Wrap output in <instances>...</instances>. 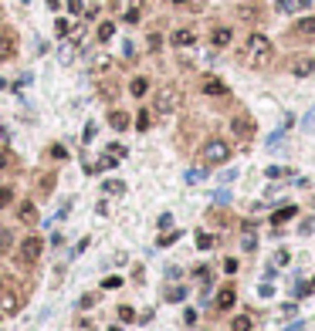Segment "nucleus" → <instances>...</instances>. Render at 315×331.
Returning <instances> with one entry per match:
<instances>
[{
    "label": "nucleus",
    "mask_w": 315,
    "mask_h": 331,
    "mask_svg": "<svg viewBox=\"0 0 315 331\" xmlns=\"http://www.w3.org/2000/svg\"><path fill=\"white\" fill-rule=\"evenodd\" d=\"M241 58H244V65L247 68H268L275 61V44L261 34V31H251L247 34V41H244V51H241Z\"/></svg>",
    "instance_id": "nucleus-1"
},
{
    "label": "nucleus",
    "mask_w": 315,
    "mask_h": 331,
    "mask_svg": "<svg viewBox=\"0 0 315 331\" xmlns=\"http://www.w3.org/2000/svg\"><path fill=\"white\" fill-rule=\"evenodd\" d=\"M231 156H234V149H231V142H227V139H221V135H210V139L200 145V162H204L207 169L224 166Z\"/></svg>",
    "instance_id": "nucleus-2"
},
{
    "label": "nucleus",
    "mask_w": 315,
    "mask_h": 331,
    "mask_svg": "<svg viewBox=\"0 0 315 331\" xmlns=\"http://www.w3.org/2000/svg\"><path fill=\"white\" fill-rule=\"evenodd\" d=\"M285 41H295V44H309V41H315V14H305V17L292 20V27L285 31Z\"/></svg>",
    "instance_id": "nucleus-3"
},
{
    "label": "nucleus",
    "mask_w": 315,
    "mask_h": 331,
    "mask_svg": "<svg viewBox=\"0 0 315 331\" xmlns=\"http://www.w3.org/2000/svg\"><path fill=\"white\" fill-rule=\"evenodd\" d=\"M180 102H183V91L176 88V85H163L156 91V115H173L176 108H180Z\"/></svg>",
    "instance_id": "nucleus-4"
},
{
    "label": "nucleus",
    "mask_w": 315,
    "mask_h": 331,
    "mask_svg": "<svg viewBox=\"0 0 315 331\" xmlns=\"http://www.w3.org/2000/svg\"><path fill=\"white\" fill-rule=\"evenodd\" d=\"M20 304H24L20 287H17L14 280H0V311H3V314H17Z\"/></svg>",
    "instance_id": "nucleus-5"
},
{
    "label": "nucleus",
    "mask_w": 315,
    "mask_h": 331,
    "mask_svg": "<svg viewBox=\"0 0 315 331\" xmlns=\"http://www.w3.org/2000/svg\"><path fill=\"white\" fill-rule=\"evenodd\" d=\"M231 132H234L241 142H251V139L258 135V125H254V119H251L247 112H237L234 119H231Z\"/></svg>",
    "instance_id": "nucleus-6"
},
{
    "label": "nucleus",
    "mask_w": 315,
    "mask_h": 331,
    "mask_svg": "<svg viewBox=\"0 0 315 331\" xmlns=\"http://www.w3.org/2000/svg\"><path fill=\"white\" fill-rule=\"evenodd\" d=\"M41 250H44V240H41L37 233H31V237H24V240H20L17 257H20V264H34V261L41 257Z\"/></svg>",
    "instance_id": "nucleus-7"
},
{
    "label": "nucleus",
    "mask_w": 315,
    "mask_h": 331,
    "mask_svg": "<svg viewBox=\"0 0 315 331\" xmlns=\"http://www.w3.org/2000/svg\"><path fill=\"white\" fill-rule=\"evenodd\" d=\"M200 91H204L207 98H227V95H231V88H227L217 74H204V78H200Z\"/></svg>",
    "instance_id": "nucleus-8"
},
{
    "label": "nucleus",
    "mask_w": 315,
    "mask_h": 331,
    "mask_svg": "<svg viewBox=\"0 0 315 331\" xmlns=\"http://www.w3.org/2000/svg\"><path fill=\"white\" fill-rule=\"evenodd\" d=\"M288 71H292V78H309V74H315V54H295L288 61Z\"/></svg>",
    "instance_id": "nucleus-9"
},
{
    "label": "nucleus",
    "mask_w": 315,
    "mask_h": 331,
    "mask_svg": "<svg viewBox=\"0 0 315 331\" xmlns=\"http://www.w3.org/2000/svg\"><path fill=\"white\" fill-rule=\"evenodd\" d=\"M231 44H234V27H227V24H217V27L210 31V48L224 51V48H231Z\"/></svg>",
    "instance_id": "nucleus-10"
},
{
    "label": "nucleus",
    "mask_w": 315,
    "mask_h": 331,
    "mask_svg": "<svg viewBox=\"0 0 315 331\" xmlns=\"http://www.w3.org/2000/svg\"><path fill=\"white\" fill-rule=\"evenodd\" d=\"M234 304H237V287L234 284H224V287L217 291V297H214V308H217V311H231Z\"/></svg>",
    "instance_id": "nucleus-11"
},
{
    "label": "nucleus",
    "mask_w": 315,
    "mask_h": 331,
    "mask_svg": "<svg viewBox=\"0 0 315 331\" xmlns=\"http://www.w3.org/2000/svg\"><path fill=\"white\" fill-rule=\"evenodd\" d=\"M169 44H173V48H193V44H197V31H193V27H176V31L169 34Z\"/></svg>",
    "instance_id": "nucleus-12"
},
{
    "label": "nucleus",
    "mask_w": 315,
    "mask_h": 331,
    "mask_svg": "<svg viewBox=\"0 0 315 331\" xmlns=\"http://www.w3.org/2000/svg\"><path fill=\"white\" fill-rule=\"evenodd\" d=\"M261 17H264V10L258 3H241L237 7V20H244V24H258Z\"/></svg>",
    "instance_id": "nucleus-13"
},
{
    "label": "nucleus",
    "mask_w": 315,
    "mask_h": 331,
    "mask_svg": "<svg viewBox=\"0 0 315 331\" xmlns=\"http://www.w3.org/2000/svg\"><path fill=\"white\" fill-rule=\"evenodd\" d=\"M14 54H17V37H14L10 31H7V34L0 31V61H10Z\"/></svg>",
    "instance_id": "nucleus-14"
},
{
    "label": "nucleus",
    "mask_w": 315,
    "mask_h": 331,
    "mask_svg": "<svg viewBox=\"0 0 315 331\" xmlns=\"http://www.w3.org/2000/svg\"><path fill=\"white\" fill-rule=\"evenodd\" d=\"M315 0H278L275 3V10L278 14H298V10H309Z\"/></svg>",
    "instance_id": "nucleus-15"
},
{
    "label": "nucleus",
    "mask_w": 315,
    "mask_h": 331,
    "mask_svg": "<svg viewBox=\"0 0 315 331\" xmlns=\"http://www.w3.org/2000/svg\"><path fill=\"white\" fill-rule=\"evenodd\" d=\"M109 125H112L115 132H126V129L132 125V119H129V112H122V108H112V112H109Z\"/></svg>",
    "instance_id": "nucleus-16"
},
{
    "label": "nucleus",
    "mask_w": 315,
    "mask_h": 331,
    "mask_svg": "<svg viewBox=\"0 0 315 331\" xmlns=\"http://www.w3.org/2000/svg\"><path fill=\"white\" fill-rule=\"evenodd\" d=\"M17 216H20V223H27V226H34L37 220H41V213H37V206L27 199V203H20V209H17Z\"/></svg>",
    "instance_id": "nucleus-17"
},
{
    "label": "nucleus",
    "mask_w": 315,
    "mask_h": 331,
    "mask_svg": "<svg viewBox=\"0 0 315 331\" xmlns=\"http://www.w3.org/2000/svg\"><path fill=\"white\" fill-rule=\"evenodd\" d=\"M295 213H298V206H292V203H288V206H278V209L271 213V226H281V223H288Z\"/></svg>",
    "instance_id": "nucleus-18"
},
{
    "label": "nucleus",
    "mask_w": 315,
    "mask_h": 331,
    "mask_svg": "<svg viewBox=\"0 0 315 331\" xmlns=\"http://www.w3.org/2000/svg\"><path fill=\"white\" fill-rule=\"evenodd\" d=\"M129 91H132L136 98H143V95L149 91V78H146V74H136V78L129 81Z\"/></svg>",
    "instance_id": "nucleus-19"
},
{
    "label": "nucleus",
    "mask_w": 315,
    "mask_h": 331,
    "mask_svg": "<svg viewBox=\"0 0 315 331\" xmlns=\"http://www.w3.org/2000/svg\"><path fill=\"white\" fill-rule=\"evenodd\" d=\"M231 331H254V318L251 314H234L231 318Z\"/></svg>",
    "instance_id": "nucleus-20"
},
{
    "label": "nucleus",
    "mask_w": 315,
    "mask_h": 331,
    "mask_svg": "<svg viewBox=\"0 0 315 331\" xmlns=\"http://www.w3.org/2000/svg\"><path fill=\"white\" fill-rule=\"evenodd\" d=\"M112 34H115V24H112V20H102V24H98V31H95V37H98L102 44H105V41H112Z\"/></svg>",
    "instance_id": "nucleus-21"
},
{
    "label": "nucleus",
    "mask_w": 315,
    "mask_h": 331,
    "mask_svg": "<svg viewBox=\"0 0 315 331\" xmlns=\"http://www.w3.org/2000/svg\"><path fill=\"white\" fill-rule=\"evenodd\" d=\"M309 294H315V277H312V280H302L298 291H295V297H309Z\"/></svg>",
    "instance_id": "nucleus-22"
},
{
    "label": "nucleus",
    "mask_w": 315,
    "mask_h": 331,
    "mask_svg": "<svg viewBox=\"0 0 315 331\" xmlns=\"http://www.w3.org/2000/svg\"><path fill=\"white\" fill-rule=\"evenodd\" d=\"M214 244H217V240H214L210 233H197V247H200V250H210Z\"/></svg>",
    "instance_id": "nucleus-23"
},
{
    "label": "nucleus",
    "mask_w": 315,
    "mask_h": 331,
    "mask_svg": "<svg viewBox=\"0 0 315 331\" xmlns=\"http://www.w3.org/2000/svg\"><path fill=\"white\" fill-rule=\"evenodd\" d=\"M48 156L61 162V159H68V149H65V145H51V149H48Z\"/></svg>",
    "instance_id": "nucleus-24"
},
{
    "label": "nucleus",
    "mask_w": 315,
    "mask_h": 331,
    "mask_svg": "<svg viewBox=\"0 0 315 331\" xmlns=\"http://www.w3.org/2000/svg\"><path fill=\"white\" fill-rule=\"evenodd\" d=\"M264 176H268V179H281V176H288V169H281V166H268Z\"/></svg>",
    "instance_id": "nucleus-25"
},
{
    "label": "nucleus",
    "mask_w": 315,
    "mask_h": 331,
    "mask_svg": "<svg viewBox=\"0 0 315 331\" xmlns=\"http://www.w3.org/2000/svg\"><path fill=\"white\" fill-rule=\"evenodd\" d=\"M204 176H207V166H200V169H190V173H186V183H200Z\"/></svg>",
    "instance_id": "nucleus-26"
},
{
    "label": "nucleus",
    "mask_w": 315,
    "mask_h": 331,
    "mask_svg": "<svg viewBox=\"0 0 315 331\" xmlns=\"http://www.w3.org/2000/svg\"><path fill=\"white\" fill-rule=\"evenodd\" d=\"M109 65H112V58H105V54H98V58L92 61V71H105Z\"/></svg>",
    "instance_id": "nucleus-27"
},
{
    "label": "nucleus",
    "mask_w": 315,
    "mask_h": 331,
    "mask_svg": "<svg viewBox=\"0 0 315 331\" xmlns=\"http://www.w3.org/2000/svg\"><path fill=\"white\" fill-rule=\"evenodd\" d=\"M136 129H139V132L149 129V112H139V115H136Z\"/></svg>",
    "instance_id": "nucleus-28"
},
{
    "label": "nucleus",
    "mask_w": 315,
    "mask_h": 331,
    "mask_svg": "<svg viewBox=\"0 0 315 331\" xmlns=\"http://www.w3.org/2000/svg\"><path fill=\"white\" fill-rule=\"evenodd\" d=\"M186 297V287H169V294H166V301H183Z\"/></svg>",
    "instance_id": "nucleus-29"
},
{
    "label": "nucleus",
    "mask_w": 315,
    "mask_h": 331,
    "mask_svg": "<svg viewBox=\"0 0 315 331\" xmlns=\"http://www.w3.org/2000/svg\"><path fill=\"white\" fill-rule=\"evenodd\" d=\"M10 199H14V190H10V186H3V190H0V209H3V206H10Z\"/></svg>",
    "instance_id": "nucleus-30"
},
{
    "label": "nucleus",
    "mask_w": 315,
    "mask_h": 331,
    "mask_svg": "<svg viewBox=\"0 0 315 331\" xmlns=\"http://www.w3.org/2000/svg\"><path fill=\"white\" fill-rule=\"evenodd\" d=\"M55 31H58V37H65V34L72 31V24H68L65 17H58V24H55Z\"/></svg>",
    "instance_id": "nucleus-31"
},
{
    "label": "nucleus",
    "mask_w": 315,
    "mask_h": 331,
    "mask_svg": "<svg viewBox=\"0 0 315 331\" xmlns=\"http://www.w3.org/2000/svg\"><path fill=\"white\" fill-rule=\"evenodd\" d=\"M176 237H180L176 230H173V233H163V237H159V247H169V244H176Z\"/></svg>",
    "instance_id": "nucleus-32"
},
{
    "label": "nucleus",
    "mask_w": 315,
    "mask_h": 331,
    "mask_svg": "<svg viewBox=\"0 0 315 331\" xmlns=\"http://www.w3.org/2000/svg\"><path fill=\"white\" fill-rule=\"evenodd\" d=\"M119 318H122V321H136V311H132V308H126V304H122V308H119Z\"/></svg>",
    "instance_id": "nucleus-33"
},
{
    "label": "nucleus",
    "mask_w": 315,
    "mask_h": 331,
    "mask_svg": "<svg viewBox=\"0 0 315 331\" xmlns=\"http://www.w3.org/2000/svg\"><path fill=\"white\" fill-rule=\"evenodd\" d=\"M109 156H112V159H122V156H126V145H109Z\"/></svg>",
    "instance_id": "nucleus-34"
},
{
    "label": "nucleus",
    "mask_w": 315,
    "mask_h": 331,
    "mask_svg": "<svg viewBox=\"0 0 315 331\" xmlns=\"http://www.w3.org/2000/svg\"><path fill=\"white\" fill-rule=\"evenodd\" d=\"M119 284H122L119 277H105V280H102V291H112V287H119Z\"/></svg>",
    "instance_id": "nucleus-35"
},
{
    "label": "nucleus",
    "mask_w": 315,
    "mask_h": 331,
    "mask_svg": "<svg viewBox=\"0 0 315 331\" xmlns=\"http://www.w3.org/2000/svg\"><path fill=\"white\" fill-rule=\"evenodd\" d=\"M126 20H129V24H139V7H132V10H126Z\"/></svg>",
    "instance_id": "nucleus-36"
},
{
    "label": "nucleus",
    "mask_w": 315,
    "mask_h": 331,
    "mask_svg": "<svg viewBox=\"0 0 315 331\" xmlns=\"http://www.w3.org/2000/svg\"><path fill=\"white\" fill-rule=\"evenodd\" d=\"M122 190H126V186H122V183H115V179H112V183H105V193H122Z\"/></svg>",
    "instance_id": "nucleus-37"
},
{
    "label": "nucleus",
    "mask_w": 315,
    "mask_h": 331,
    "mask_svg": "<svg viewBox=\"0 0 315 331\" xmlns=\"http://www.w3.org/2000/svg\"><path fill=\"white\" fill-rule=\"evenodd\" d=\"M68 10H72V14H81V10H85V3H81V0H68Z\"/></svg>",
    "instance_id": "nucleus-38"
},
{
    "label": "nucleus",
    "mask_w": 315,
    "mask_h": 331,
    "mask_svg": "<svg viewBox=\"0 0 315 331\" xmlns=\"http://www.w3.org/2000/svg\"><path fill=\"white\" fill-rule=\"evenodd\" d=\"M159 44H163V37L159 34H149V51H159Z\"/></svg>",
    "instance_id": "nucleus-39"
},
{
    "label": "nucleus",
    "mask_w": 315,
    "mask_h": 331,
    "mask_svg": "<svg viewBox=\"0 0 315 331\" xmlns=\"http://www.w3.org/2000/svg\"><path fill=\"white\" fill-rule=\"evenodd\" d=\"M10 250V233H0V254Z\"/></svg>",
    "instance_id": "nucleus-40"
},
{
    "label": "nucleus",
    "mask_w": 315,
    "mask_h": 331,
    "mask_svg": "<svg viewBox=\"0 0 315 331\" xmlns=\"http://www.w3.org/2000/svg\"><path fill=\"white\" fill-rule=\"evenodd\" d=\"M288 257H292V254H288V250H278V254H275V264H285V261H288Z\"/></svg>",
    "instance_id": "nucleus-41"
},
{
    "label": "nucleus",
    "mask_w": 315,
    "mask_h": 331,
    "mask_svg": "<svg viewBox=\"0 0 315 331\" xmlns=\"http://www.w3.org/2000/svg\"><path fill=\"white\" fill-rule=\"evenodd\" d=\"M224 270H227V274H237V261H234V257H231V261H224Z\"/></svg>",
    "instance_id": "nucleus-42"
},
{
    "label": "nucleus",
    "mask_w": 315,
    "mask_h": 331,
    "mask_svg": "<svg viewBox=\"0 0 315 331\" xmlns=\"http://www.w3.org/2000/svg\"><path fill=\"white\" fill-rule=\"evenodd\" d=\"M81 139H85V142H92V139H95V125H85V135H81Z\"/></svg>",
    "instance_id": "nucleus-43"
},
{
    "label": "nucleus",
    "mask_w": 315,
    "mask_h": 331,
    "mask_svg": "<svg viewBox=\"0 0 315 331\" xmlns=\"http://www.w3.org/2000/svg\"><path fill=\"white\" fill-rule=\"evenodd\" d=\"M169 3H176V7H186V3H190V0H169Z\"/></svg>",
    "instance_id": "nucleus-44"
},
{
    "label": "nucleus",
    "mask_w": 315,
    "mask_h": 331,
    "mask_svg": "<svg viewBox=\"0 0 315 331\" xmlns=\"http://www.w3.org/2000/svg\"><path fill=\"white\" fill-rule=\"evenodd\" d=\"M3 166H7V156H0V169H3Z\"/></svg>",
    "instance_id": "nucleus-45"
},
{
    "label": "nucleus",
    "mask_w": 315,
    "mask_h": 331,
    "mask_svg": "<svg viewBox=\"0 0 315 331\" xmlns=\"http://www.w3.org/2000/svg\"><path fill=\"white\" fill-rule=\"evenodd\" d=\"M3 135H7V132H3V129H0V139H3Z\"/></svg>",
    "instance_id": "nucleus-46"
}]
</instances>
